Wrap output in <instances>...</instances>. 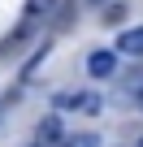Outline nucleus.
Masks as SVG:
<instances>
[{"label":"nucleus","mask_w":143,"mask_h":147,"mask_svg":"<svg viewBox=\"0 0 143 147\" xmlns=\"http://www.w3.org/2000/svg\"><path fill=\"white\" fill-rule=\"evenodd\" d=\"M113 69H117V52L100 48V52L87 56V74H91V78H113Z\"/></svg>","instance_id":"f257e3e1"},{"label":"nucleus","mask_w":143,"mask_h":147,"mask_svg":"<svg viewBox=\"0 0 143 147\" xmlns=\"http://www.w3.org/2000/svg\"><path fill=\"white\" fill-rule=\"evenodd\" d=\"M56 30H69L78 22V0H52V18H48Z\"/></svg>","instance_id":"f03ea898"},{"label":"nucleus","mask_w":143,"mask_h":147,"mask_svg":"<svg viewBox=\"0 0 143 147\" xmlns=\"http://www.w3.org/2000/svg\"><path fill=\"white\" fill-rule=\"evenodd\" d=\"M117 52L121 56H143V26H130L117 35Z\"/></svg>","instance_id":"7ed1b4c3"},{"label":"nucleus","mask_w":143,"mask_h":147,"mask_svg":"<svg viewBox=\"0 0 143 147\" xmlns=\"http://www.w3.org/2000/svg\"><path fill=\"white\" fill-rule=\"evenodd\" d=\"M61 138H65V121H61V117H43V121H39V147L61 143Z\"/></svg>","instance_id":"20e7f679"},{"label":"nucleus","mask_w":143,"mask_h":147,"mask_svg":"<svg viewBox=\"0 0 143 147\" xmlns=\"http://www.w3.org/2000/svg\"><path fill=\"white\" fill-rule=\"evenodd\" d=\"M56 108H83V113H100V95H56Z\"/></svg>","instance_id":"39448f33"},{"label":"nucleus","mask_w":143,"mask_h":147,"mask_svg":"<svg viewBox=\"0 0 143 147\" xmlns=\"http://www.w3.org/2000/svg\"><path fill=\"white\" fill-rule=\"evenodd\" d=\"M61 147H100V138H96L91 130H83V134H65Z\"/></svg>","instance_id":"423d86ee"},{"label":"nucleus","mask_w":143,"mask_h":147,"mask_svg":"<svg viewBox=\"0 0 143 147\" xmlns=\"http://www.w3.org/2000/svg\"><path fill=\"white\" fill-rule=\"evenodd\" d=\"M126 13H130L126 5H108V13H104V22H108V26H121V22H126Z\"/></svg>","instance_id":"0eeeda50"},{"label":"nucleus","mask_w":143,"mask_h":147,"mask_svg":"<svg viewBox=\"0 0 143 147\" xmlns=\"http://www.w3.org/2000/svg\"><path fill=\"white\" fill-rule=\"evenodd\" d=\"M134 104H139V108H143V87H139V91H134Z\"/></svg>","instance_id":"6e6552de"},{"label":"nucleus","mask_w":143,"mask_h":147,"mask_svg":"<svg viewBox=\"0 0 143 147\" xmlns=\"http://www.w3.org/2000/svg\"><path fill=\"white\" fill-rule=\"evenodd\" d=\"M87 5H104V0H87Z\"/></svg>","instance_id":"1a4fd4ad"},{"label":"nucleus","mask_w":143,"mask_h":147,"mask_svg":"<svg viewBox=\"0 0 143 147\" xmlns=\"http://www.w3.org/2000/svg\"><path fill=\"white\" fill-rule=\"evenodd\" d=\"M134 147H143V138H139V143H134Z\"/></svg>","instance_id":"9d476101"},{"label":"nucleus","mask_w":143,"mask_h":147,"mask_svg":"<svg viewBox=\"0 0 143 147\" xmlns=\"http://www.w3.org/2000/svg\"><path fill=\"white\" fill-rule=\"evenodd\" d=\"M35 147H39V143H35Z\"/></svg>","instance_id":"9b49d317"}]
</instances>
